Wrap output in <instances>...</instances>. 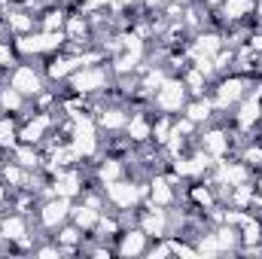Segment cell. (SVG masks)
I'll use <instances>...</instances> for the list:
<instances>
[{"mask_svg":"<svg viewBox=\"0 0 262 259\" xmlns=\"http://www.w3.org/2000/svg\"><path fill=\"white\" fill-rule=\"evenodd\" d=\"M64 134L79 162L98 159V153H101V128H98V122H95V116L89 110H82L76 116H67Z\"/></svg>","mask_w":262,"mask_h":259,"instance_id":"6da1fadb","label":"cell"},{"mask_svg":"<svg viewBox=\"0 0 262 259\" xmlns=\"http://www.w3.org/2000/svg\"><path fill=\"white\" fill-rule=\"evenodd\" d=\"M15 49H18V58H52L55 52L67 49V37L64 31H31L25 37H12Z\"/></svg>","mask_w":262,"mask_h":259,"instance_id":"7a4b0ae2","label":"cell"},{"mask_svg":"<svg viewBox=\"0 0 262 259\" xmlns=\"http://www.w3.org/2000/svg\"><path fill=\"white\" fill-rule=\"evenodd\" d=\"M101 189L107 198V207H113L116 213H134L146 201V183L131 180V177H119L113 183H104Z\"/></svg>","mask_w":262,"mask_h":259,"instance_id":"3957f363","label":"cell"},{"mask_svg":"<svg viewBox=\"0 0 262 259\" xmlns=\"http://www.w3.org/2000/svg\"><path fill=\"white\" fill-rule=\"evenodd\" d=\"M113 70L110 64H89V67H79L70 79H67V89L73 92V95H79V98H98V95H104V92H110V85H113Z\"/></svg>","mask_w":262,"mask_h":259,"instance_id":"277c9868","label":"cell"},{"mask_svg":"<svg viewBox=\"0 0 262 259\" xmlns=\"http://www.w3.org/2000/svg\"><path fill=\"white\" fill-rule=\"evenodd\" d=\"M250 76L247 73H223L216 82H213V89H210V101H213V107L220 110V113H229V110H235V104L250 92Z\"/></svg>","mask_w":262,"mask_h":259,"instance_id":"5b68a950","label":"cell"},{"mask_svg":"<svg viewBox=\"0 0 262 259\" xmlns=\"http://www.w3.org/2000/svg\"><path fill=\"white\" fill-rule=\"evenodd\" d=\"M6 82H9L12 89H18L31 104H34V101L46 92V85H49L46 70H40V67H34V64H25V61H18L12 70H6Z\"/></svg>","mask_w":262,"mask_h":259,"instance_id":"8992f818","label":"cell"},{"mask_svg":"<svg viewBox=\"0 0 262 259\" xmlns=\"http://www.w3.org/2000/svg\"><path fill=\"white\" fill-rule=\"evenodd\" d=\"M58 128V119L52 116V110H34V113H25L21 122H18V143H46Z\"/></svg>","mask_w":262,"mask_h":259,"instance_id":"52a82bcc","label":"cell"},{"mask_svg":"<svg viewBox=\"0 0 262 259\" xmlns=\"http://www.w3.org/2000/svg\"><path fill=\"white\" fill-rule=\"evenodd\" d=\"M149 101H152V107H156L159 113H165V116H180L183 107H186V101H189V89L183 85L180 76H168V79L156 89V95H152Z\"/></svg>","mask_w":262,"mask_h":259,"instance_id":"ba28073f","label":"cell"},{"mask_svg":"<svg viewBox=\"0 0 262 259\" xmlns=\"http://www.w3.org/2000/svg\"><path fill=\"white\" fill-rule=\"evenodd\" d=\"M213 168V159L204 153V149H192V153H183L177 159H171V168L168 174L174 180H204Z\"/></svg>","mask_w":262,"mask_h":259,"instance_id":"9c48e42d","label":"cell"},{"mask_svg":"<svg viewBox=\"0 0 262 259\" xmlns=\"http://www.w3.org/2000/svg\"><path fill=\"white\" fill-rule=\"evenodd\" d=\"M0 241H6L9 247H21V250H34L31 244V223H28V213H18V210H9V213H0Z\"/></svg>","mask_w":262,"mask_h":259,"instance_id":"30bf717a","label":"cell"},{"mask_svg":"<svg viewBox=\"0 0 262 259\" xmlns=\"http://www.w3.org/2000/svg\"><path fill=\"white\" fill-rule=\"evenodd\" d=\"M70 207H73V201H70V198H61V195H46V198L37 204V223H40V229L55 232L58 226H64L67 220H70Z\"/></svg>","mask_w":262,"mask_h":259,"instance_id":"8fae6325","label":"cell"},{"mask_svg":"<svg viewBox=\"0 0 262 259\" xmlns=\"http://www.w3.org/2000/svg\"><path fill=\"white\" fill-rule=\"evenodd\" d=\"M262 122V98H256L253 92H247L238 104H235V113H232V125L238 134H253V128H259Z\"/></svg>","mask_w":262,"mask_h":259,"instance_id":"7c38bea8","label":"cell"},{"mask_svg":"<svg viewBox=\"0 0 262 259\" xmlns=\"http://www.w3.org/2000/svg\"><path fill=\"white\" fill-rule=\"evenodd\" d=\"M195 140H198V149H204L213 162L232 156V134L223 125H201V134Z\"/></svg>","mask_w":262,"mask_h":259,"instance_id":"4fadbf2b","label":"cell"},{"mask_svg":"<svg viewBox=\"0 0 262 259\" xmlns=\"http://www.w3.org/2000/svg\"><path fill=\"white\" fill-rule=\"evenodd\" d=\"M137 226L149 235V241H159V238H168V235H171L174 217L168 213V207L146 204V210H140V217H137Z\"/></svg>","mask_w":262,"mask_h":259,"instance_id":"5bb4252c","label":"cell"},{"mask_svg":"<svg viewBox=\"0 0 262 259\" xmlns=\"http://www.w3.org/2000/svg\"><path fill=\"white\" fill-rule=\"evenodd\" d=\"M223 46H226V37H223L220 31H213V28H201V31H195V37H192L189 46H186V58H189V61L213 58Z\"/></svg>","mask_w":262,"mask_h":259,"instance_id":"9a60e30c","label":"cell"},{"mask_svg":"<svg viewBox=\"0 0 262 259\" xmlns=\"http://www.w3.org/2000/svg\"><path fill=\"white\" fill-rule=\"evenodd\" d=\"M177 180L171 174H152L146 180V204L156 207H174L177 204Z\"/></svg>","mask_w":262,"mask_h":259,"instance_id":"2e32d148","label":"cell"},{"mask_svg":"<svg viewBox=\"0 0 262 259\" xmlns=\"http://www.w3.org/2000/svg\"><path fill=\"white\" fill-rule=\"evenodd\" d=\"M82 192H85V177L76 171V165L58 171L55 177H49V195H61V198L76 201Z\"/></svg>","mask_w":262,"mask_h":259,"instance_id":"e0dca14e","label":"cell"},{"mask_svg":"<svg viewBox=\"0 0 262 259\" xmlns=\"http://www.w3.org/2000/svg\"><path fill=\"white\" fill-rule=\"evenodd\" d=\"M113 250L116 256H146L149 250V235L140 229V226H125L119 232V238L113 241Z\"/></svg>","mask_w":262,"mask_h":259,"instance_id":"ac0fdd59","label":"cell"},{"mask_svg":"<svg viewBox=\"0 0 262 259\" xmlns=\"http://www.w3.org/2000/svg\"><path fill=\"white\" fill-rule=\"evenodd\" d=\"M128 113L131 110H125L122 104H101L98 113H95V122H98L101 134H104V131H107V134H119V131H125Z\"/></svg>","mask_w":262,"mask_h":259,"instance_id":"d6986e66","label":"cell"},{"mask_svg":"<svg viewBox=\"0 0 262 259\" xmlns=\"http://www.w3.org/2000/svg\"><path fill=\"white\" fill-rule=\"evenodd\" d=\"M125 137H128L131 146L152 143V116H149V113H143V110H134V113H128V122H125Z\"/></svg>","mask_w":262,"mask_h":259,"instance_id":"ffe728a7","label":"cell"},{"mask_svg":"<svg viewBox=\"0 0 262 259\" xmlns=\"http://www.w3.org/2000/svg\"><path fill=\"white\" fill-rule=\"evenodd\" d=\"M0 15H3V21H6V31H9L12 37H25V34L37 31V15H34L31 9L9 6V9H3Z\"/></svg>","mask_w":262,"mask_h":259,"instance_id":"44dd1931","label":"cell"},{"mask_svg":"<svg viewBox=\"0 0 262 259\" xmlns=\"http://www.w3.org/2000/svg\"><path fill=\"white\" fill-rule=\"evenodd\" d=\"M101 213H104V207H95V204H89V201L76 198V201H73V207H70V223H73V226H79L85 235H92V232H95V226H98V220H101Z\"/></svg>","mask_w":262,"mask_h":259,"instance_id":"7402d4cb","label":"cell"},{"mask_svg":"<svg viewBox=\"0 0 262 259\" xmlns=\"http://www.w3.org/2000/svg\"><path fill=\"white\" fill-rule=\"evenodd\" d=\"M216 12L223 15L226 25H241L256 15V0H223L216 6Z\"/></svg>","mask_w":262,"mask_h":259,"instance_id":"603a6c76","label":"cell"},{"mask_svg":"<svg viewBox=\"0 0 262 259\" xmlns=\"http://www.w3.org/2000/svg\"><path fill=\"white\" fill-rule=\"evenodd\" d=\"M213 113H216V107H213V101H210L207 95L189 98L186 107H183V116H189L198 128H201V125H210V122H213Z\"/></svg>","mask_w":262,"mask_h":259,"instance_id":"cb8c5ba5","label":"cell"},{"mask_svg":"<svg viewBox=\"0 0 262 259\" xmlns=\"http://www.w3.org/2000/svg\"><path fill=\"white\" fill-rule=\"evenodd\" d=\"M28 104H31V101H28L18 89H12L9 82L0 85V113H9V116H18V119H21V116L28 113Z\"/></svg>","mask_w":262,"mask_h":259,"instance_id":"d4e9b609","label":"cell"},{"mask_svg":"<svg viewBox=\"0 0 262 259\" xmlns=\"http://www.w3.org/2000/svg\"><path fill=\"white\" fill-rule=\"evenodd\" d=\"M82 235H85V232L67 220L64 226H58V229L52 232V241H55L64 253H79V250H82Z\"/></svg>","mask_w":262,"mask_h":259,"instance_id":"484cf974","label":"cell"},{"mask_svg":"<svg viewBox=\"0 0 262 259\" xmlns=\"http://www.w3.org/2000/svg\"><path fill=\"white\" fill-rule=\"evenodd\" d=\"M189 201L195 204L198 210H207V213H213L216 207H220V195H216V189H213V183L207 180H201V183H195V186H189Z\"/></svg>","mask_w":262,"mask_h":259,"instance_id":"4316f807","label":"cell"},{"mask_svg":"<svg viewBox=\"0 0 262 259\" xmlns=\"http://www.w3.org/2000/svg\"><path fill=\"white\" fill-rule=\"evenodd\" d=\"M119 177H125V162H122V159L104 156V159L95 165V180H98V186L113 183V180H119Z\"/></svg>","mask_w":262,"mask_h":259,"instance_id":"83f0119b","label":"cell"},{"mask_svg":"<svg viewBox=\"0 0 262 259\" xmlns=\"http://www.w3.org/2000/svg\"><path fill=\"white\" fill-rule=\"evenodd\" d=\"M213 238H216L220 253H238V250H241V232H238V226H232V223H216Z\"/></svg>","mask_w":262,"mask_h":259,"instance_id":"f1b7e54d","label":"cell"},{"mask_svg":"<svg viewBox=\"0 0 262 259\" xmlns=\"http://www.w3.org/2000/svg\"><path fill=\"white\" fill-rule=\"evenodd\" d=\"M12 159L25 168V171H43V153H40V146H34V143H15V149H12Z\"/></svg>","mask_w":262,"mask_h":259,"instance_id":"f546056e","label":"cell"},{"mask_svg":"<svg viewBox=\"0 0 262 259\" xmlns=\"http://www.w3.org/2000/svg\"><path fill=\"white\" fill-rule=\"evenodd\" d=\"M180 79H183V85L189 89V98H198V95H204V92L210 89V76L201 73L195 64L183 67V70H180Z\"/></svg>","mask_w":262,"mask_h":259,"instance_id":"4dcf8cb0","label":"cell"},{"mask_svg":"<svg viewBox=\"0 0 262 259\" xmlns=\"http://www.w3.org/2000/svg\"><path fill=\"white\" fill-rule=\"evenodd\" d=\"M64 21H67V9L58 6V3H49L43 9V15H37V28H43V31H64Z\"/></svg>","mask_w":262,"mask_h":259,"instance_id":"1f68e13d","label":"cell"},{"mask_svg":"<svg viewBox=\"0 0 262 259\" xmlns=\"http://www.w3.org/2000/svg\"><path fill=\"white\" fill-rule=\"evenodd\" d=\"M18 143V116H9V113H0V149H15Z\"/></svg>","mask_w":262,"mask_h":259,"instance_id":"d6a6232c","label":"cell"},{"mask_svg":"<svg viewBox=\"0 0 262 259\" xmlns=\"http://www.w3.org/2000/svg\"><path fill=\"white\" fill-rule=\"evenodd\" d=\"M171 128H174V116H165V113H159V119H152V143H156L159 149L168 143Z\"/></svg>","mask_w":262,"mask_h":259,"instance_id":"836d02e7","label":"cell"},{"mask_svg":"<svg viewBox=\"0 0 262 259\" xmlns=\"http://www.w3.org/2000/svg\"><path fill=\"white\" fill-rule=\"evenodd\" d=\"M18 61H21V58H18V49H15V43H9V40H0V67H3V70H12Z\"/></svg>","mask_w":262,"mask_h":259,"instance_id":"e575fe53","label":"cell"},{"mask_svg":"<svg viewBox=\"0 0 262 259\" xmlns=\"http://www.w3.org/2000/svg\"><path fill=\"white\" fill-rule=\"evenodd\" d=\"M241 162H247L250 168H262V143H244V149H241Z\"/></svg>","mask_w":262,"mask_h":259,"instance_id":"d590c367","label":"cell"},{"mask_svg":"<svg viewBox=\"0 0 262 259\" xmlns=\"http://www.w3.org/2000/svg\"><path fill=\"white\" fill-rule=\"evenodd\" d=\"M34 256H64V250L52 241V244H34Z\"/></svg>","mask_w":262,"mask_h":259,"instance_id":"8d00e7d4","label":"cell"},{"mask_svg":"<svg viewBox=\"0 0 262 259\" xmlns=\"http://www.w3.org/2000/svg\"><path fill=\"white\" fill-rule=\"evenodd\" d=\"M247 46H250L256 55H262V31H253V34H247Z\"/></svg>","mask_w":262,"mask_h":259,"instance_id":"74e56055","label":"cell"},{"mask_svg":"<svg viewBox=\"0 0 262 259\" xmlns=\"http://www.w3.org/2000/svg\"><path fill=\"white\" fill-rule=\"evenodd\" d=\"M165 3H168V0H140V6H143L146 12H162Z\"/></svg>","mask_w":262,"mask_h":259,"instance_id":"f35d334b","label":"cell"},{"mask_svg":"<svg viewBox=\"0 0 262 259\" xmlns=\"http://www.w3.org/2000/svg\"><path fill=\"white\" fill-rule=\"evenodd\" d=\"M6 201H9V186H6V183L0 180V210L6 207Z\"/></svg>","mask_w":262,"mask_h":259,"instance_id":"ab89813d","label":"cell"},{"mask_svg":"<svg viewBox=\"0 0 262 259\" xmlns=\"http://www.w3.org/2000/svg\"><path fill=\"white\" fill-rule=\"evenodd\" d=\"M6 34H9V31H6V21H3V15H0V40H6Z\"/></svg>","mask_w":262,"mask_h":259,"instance_id":"60d3db41","label":"cell"},{"mask_svg":"<svg viewBox=\"0 0 262 259\" xmlns=\"http://www.w3.org/2000/svg\"><path fill=\"white\" fill-rule=\"evenodd\" d=\"M174 3H180V6H192L195 0H174Z\"/></svg>","mask_w":262,"mask_h":259,"instance_id":"b9f144b4","label":"cell"},{"mask_svg":"<svg viewBox=\"0 0 262 259\" xmlns=\"http://www.w3.org/2000/svg\"><path fill=\"white\" fill-rule=\"evenodd\" d=\"M0 76H3V67H0Z\"/></svg>","mask_w":262,"mask_h":259,"instance_id":"7bdbcfd3","label":"cell"},{"mask_svg":"<svg viewBox=\"0 0 262 259\" xmlns=\"http://www.w3.org/2000/svg\"><path fill=\"white\" fill-rule=\"evenodd\" d=\"M259 131H262V122H259Z\"/></svg>","mask_w":262,"mask_h":259,"instance_id":"ee69618b","label":"cell"}]
</instances>
